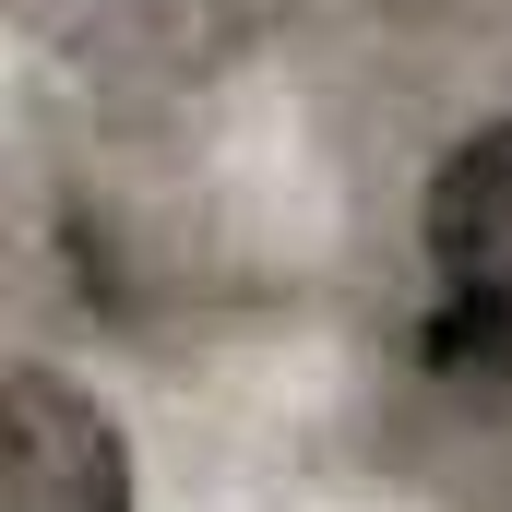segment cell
Segmentation results:
<instances>
[{"mask_svg": "<svg viewBox=\"0 0 512 512\" xmlns=\"http://www.w3.org/2000/svg\"><path fill=\"white\" fill-rule=\"evenodd\" d=\"M0 512H131V453L96 393H72L60 370H12V417H0Z\"/></svg>", "mask_w": 512, "mask_h": 512, "instance_id": "2", "label": "cell"}, {"mask_svg": "<svg viewBox=\"0 0 512 512\" xmlns=\"http://www.w3.org/2000/svg\"><path fill=\"white\" fill-rule=\"evenodd\" d=\"M429 274H441V322L429 358L441 370H512V120L441 155L429 179Z\"/></svg>", "mask_w": 512, "mask_h": 512, "instance_id": "1", "label": "cell"}]
</instances>
